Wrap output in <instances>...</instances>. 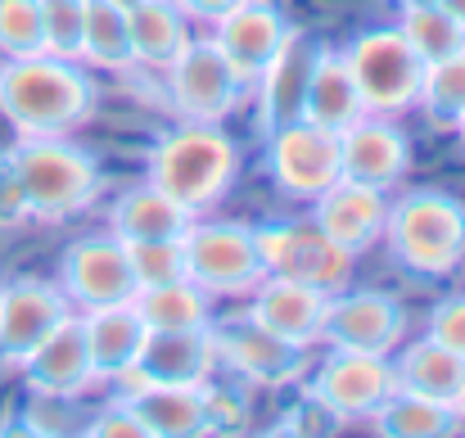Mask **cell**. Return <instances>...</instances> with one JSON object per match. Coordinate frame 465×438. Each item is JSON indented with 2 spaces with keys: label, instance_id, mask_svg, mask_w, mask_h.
<instances>
[{
  "label": "cell",
  "instance_id": "4",
  "mask_svg": "<svg viewBox=\"0 0 465 438\" xmlns=\"http://www.w3.org/2000/svg\"><path fill=\"white\" fill-rule=\"evenodd\" d=\"M393 263L420 281H448L465 263V208L448 190H407L389 199L384 235Z\"/></svg>",
  "mask_w": 465,
  "mask_h": 438
},
{
  "label": "cell",
  "instance_id": "39",
  "mask_svg": "<svg viewBox=\"0 0 465 438\" xmlns=\"http://www.w3.org/2000/svg\"><path fill=\"white\" fill-rule=\"evenodd\" d=\"M82 434H91V438H150L145 425H141V416H136L127 403H114V407L95 412V421H86Z\"/></svg>",
  "mask_w": 465,
  "mask_h": 438
},
{
  "label": "cell",
  "instance_id": "2",
  "mask_svg": "<svg viewBox=\"0 0 465 438\" xmlns=\"http://www.w3.org/2000/svg\"><path fill=\"white\" fill-rule=\"evenodd\" d=\"M240 176V149L222 123H181L145 154V181L185 204L194 217L217 208Z\"/></svg>",
  "mask_w": 465,
  "mask_h": 438
},
{
  "label": "cell",
  "instance_id": "40",
  "mask_svg": "<svg viewBox=\"0 0 465 438\" xmlns=\"http://www.w3.org/2000/svg\"><path fill=\"white\" fill-rule=\"evenodd\" d=\"M23 222H32V217H27V199H23V190H18V176H14L9 154H0V231L23 226Z\"/></svg>",
  "mask_w": 465,
  "mask_h": 438
},
{
  "label": "cell",
  "instance_id": "17",
  "mask_svg": "<svg viewBox=\"0 0 465 438\" xmlns=\"http://www.w3.org/2000/svg\"><path fill=\"white\" fill-rule=\"evenodd\" d=\"M68 298L54 281H9L0 285V366H23V357L68 316Z\"/></svg>",
  "mask_w": 465,
  "mask_h": 438
},
{
  "label": "cell",
  "instance_id": "38",
  "mask_svg": "<svg viewBox=\"0 0 465 438\" xmlns=\"http://www.w3.org/2000/svg\"><path fill=\"white\" fill-rule=\"evenodd\" d=\"M276 434H299V438H321V434H334V430H343L321 403H312L308 393H303V403L299 407H290L276 425H272Z\"/></svg>",
  "mask_w": 465,
  "mask_h": 438
},
{
  "label": "cell",
  "instance_id": "29",
  "mask_svg": "<svg viewBox=\"0 0 465 438\" xmlns=\"http://www.w3.org/2000/svg\"><path fill=\"white\" fill-rule=\"evenodd\" d=\"M136 312L145 321V330H199V325H213V298L190 285L185 276L181 281H167V285H145L136 290Z\"/></svg>",
  "mask_w": 465,
  "mask_h": 438
},
{
  "label": "cell",
  "instance_id": "21",
  "mask_svg": "<svg viewBox=\"0 0 465 438\" xmlns=\"http://www.w3.org/2000/svg\"><path fill=\"white\" fill-rule=\"evenodd\" d=\"M77 325H82V343H86V357L95 366V380H114L123 375L127 366H136L150 330L136 312V303H109V307H91V312H77Z\"/></svg>",
  "mask_w": 465,
  "mask_h": 438
},
{
  "label": "cell",
  "instance_id": "9",
  "mask_svg": "<svg viewBox=\"0 0 465 438\" xmlns=\"http://www.w3.org/2000/svg\"><path fill=\"white\" fill-rule=\"evenodd\" d=\"M59 294L68 298V307L91 312V307H109V303H127L136 298V272H132V254L127 244L104 231V235H82L64 249L59 258Z\"/></svg>",
  "mask_w": 465,
  "mask_h": 438
},
{
  "label": "cell",
  "instance_id": "44",
  "mask_svg": "<svg viewBox=\"0 0 465 438\" xmlns=\"http://www.w3.org/2000/svg\"><path fill=\"white\" fill-rule=\"evenodd\" d=\"M452 412H457V421H461V430H465V384H461V393H457V403H452Z\"/></svg>",
  "mask_w": 465,
  "mask_h": 438
},
{
  "label": "cell",
  "instance_id": "26",
  "mask_svg": "<svg viewBox=\"0 0 465 438\" xmlns=\"http://www.w3.org/2000/svg\"><path fill=\"white\" fill-rule=\"evenodd\" d=\"M127 32H132L136 64L158 68V73H167L172 59L190 45V18L172 0H132L127 5Z\"/></svg>",
  "mask_w": 465,
  "mask_h": 438
},
{
  "label": "cell",
  "instance_id": "36",
  "mask_svg": "<svg viewBox=\"0 0 465 438\" xmlns=\"http://www.w3.org/2000/svg\"><path fill=\"white\" fill-rule=\"evenodd\" d=\"M203 416H208V434H240L249 425V398L240 393V384H203Z\"/></svg>",
  "mask_w": 465,
  "mask_h": 438
},
{
  "label": "cell",
  "instance_id": "28",
  "mask_svg": "<svg viewBox=\"0 0 465 438\" xmlns=\"http://www.w3.org/2000/svg\"><path fill=\"white\" fill-rule=\"evenodd\" d=\"M371 430L384 438H448L461 430V421H457V412L448 403H434V398L393 389L371 412Z\"/></svg>",
  "mask_w": 465,
  "mask_h": 438
},
{
  "label": "cell",
  "instance_id": "35",
  "mask_svg": "<svg viewBox=\"0 0 465 438\" xmlns=\"http://www.w3.org/2000/svg\"><path fill=\"white\" fill-rule=\"evenodd\" d=\"M185 240V235H181ZM181 240H150V244H127L132 254V272H136V290L145 285H167L185 276V244Z\"/></svg>",
  "mask_w": 465,
  "mask_h": 438
},
{
  "label": "cell",
  "instance_id": "3",
  "mask_svg": "<svg viewBox=\"0 0 465 438\" xmlns=\"http://www.w3.org/2000/svg\"><path fill=\"white\" fill-rule=\"evenodd\" d=\"M5 154L14 163L32 222H68L86 213L104 190L100 158L73 145L68 136H18V145H9Z\"/></svg>",
  "mask_w": 465,
  "mask_h": 438
},
{
  "label": "cell",
  "instance_id": "27",
  "mask_svg": "<svg viewBox=\"0 0 465 438\" xmlns=\"http://www.w3.org/2000/svg\"><path fill=\"white\" fill-rule=\"evenodd\" d=\"M393 380L402 393H420V398H434V403H457L465 384V357L448 353L443 343H434L430 334L407 343L402 357L393 362Z\"/></svg>",
  "mask_w": 465,
  "mask_h": 438
},
{
  "label": "cell",
  "instance_id": "8",
  "mask_svg": "<svg viewBox=\"0 0 465 438\" xmlns=\"http://www.w3.org/2000/svg\"><path fill=\"white\" fill-rule=\"evenodd\" d=\"M244 95L249 86L231 73L213 36H190V45L167 68V105L181 123H226Z\"/></svg>",
  "mask_w": 465,
  "mask_h": 438
},
{
  "label": "cell",
  "instance_id": "37",
  "mask_svg": "<svg viewBox=\"0 0 465 438\" xmlns=\"http://www.w3.org/2000/svg\"><path fill=\"white\" fill-rule=\"evenodd\" d=\"M425 334L434 343H443L448 353L465 357V294H448V298L434 303V312L425 321Z\"/></svg>",
  "mask_w": 465,
  "mask_h": 438
},
{
  "label": "cell",
  "instance_id": "42",
  "mask_svg": "<svg viewBox=\"0 0 465 438\" xmlns=\"http://www.w3.org/2000/svg\"><path fill=\"white\" fill-rule=\"evenodd\" d=\"M172 5H176V9H181L190 23H203V27H213V23H217L226 9H235L240 0H172Z\"/></svg>",
  "mask_w": 465,
  "mask_h": 438
},
{
  "label": "cell",
  "instance_id": "46",
  "mask_svg": "<svg viewBox=\"0 0 465 438\" xmlns=\"http://www.w3.org/2000/svg\"><path fill=\"white\" fill-rule=\"evenodd\" d=\"M402 5H430V0H398V9H402Z\"/></svg>",
  "mask_w": 465,
  "mask_h": 438
},
{
  "label": "cell",
  "instance_id": "15",
  "mask_svg": "<svg viewBox=\"0 0 465 438\" xmlns=\"http://www.w3.org/2000/svg\"><path fill=\"white\" fill-rule=\"evenodd\" d=\"M384 217H389V190H375V185L352 181V176L330 181L312 199V222L352 258H361L366 249L380 244Z\"/></svg>",
  "mask_w": 465,
  "mask_h": 438
},
{
  "label": "cell",
  "instance_id": "13",
  "mask_svg": "<svg viewBox=\"0 0 465 438\" xmlns=\"http://www.w3.org/2000/svg\"><path fill=\"white\" fill-rule=\"evenodd\" d=\"M213 348H217V371H231L253 389H285L308 375V348L267 334L249 316L213 325Z\"/></svg>",
  "mask_w": 465,
  "mask_h": 438
},
{
  "label": "cell",
  "instance_id": "5",
  "mask_svg": "<svg viewBox=\"0 0 465 438\" xmlns=\"http://www.w3.org/2000/svg\"><path fill=\"white\" fill-rule=\"evenodd\" d=\"M339 55H343L348 73H352V86H357L366 114L398 118V114L416 109L425 59L411 50L402 27H366Z\"/></svg>",
  "mask_w": 465,
  "mask_h": 438
},
{
  "label": "cell",
  "instance_id": "34",
  "mask_svg": "<svg viewBox=\"0 0 465 438\" xmlns=\"http://www.w3.org/2000/svg\"><path fill=\"white\" fill-rule=\"evenodd\" d=\"M0 55L5 59L45 55V32H41L36 0H0Z\"/></svg>",
  "mask_w": 465,
  "mask_h": 438
},
{
  "label": "cell",
  "instance_id": "32",
  "mask_svg": "<svg viewBox=\"0 0 465 438\" xmlns=\"http://www.w3.org/2000/svg\"><path fill=\"white\" fill-rule=\"evenodd\" d=\"M420 114L430 118V127L439 132H452L465 114V50L439 59V64H425V77H420V95H416Z\"/></svg>",
  "mask_w": 465,
  "mask_h": 438
},
{
  "label": "cell",
  "instance_id": "33",
  "mask_svg": "<svg viewBox=\"0 0 465 438\" xmlns=\"http://www.w3.org/2000/svg\"><path fill=\"white\" fill-rule=\"evenodd\" d=\"M86 5H91V0H36V9H41V32H45V55L82 59Z\"/></svg>",
  "mask_w": 465,
  "mask_h": 438
},
{
  "label": "cell",
  "instance_id": "12",
  "mask_svg": "<svg viewBox=\"0 0 465 438\" xmlns=\"http://www.w3.org/2000/svg\"><path fill=\"white\" fill-rule=\"evenodd\" d=\"M267 176L285 199L312 204L330 181H339V136L308 118L267 132Z\"/></svg>",
  "mask_w": 465,
  "mask_h": 438
},
{
  "label": "cell",
  "instance_id": "25",
  "mask_svg": "<svg viewBox=\"0 0 465 438\" xmlns=\"http://www.w3.org/2000/svg\"><path fill=\"white\" fill-rule=\"evenodd\" d=\"M194 226V213L185 204H176L172 194H163L158 185H136L127 190L114 213H109V231L123 244H150V240H181Z\"/></svg>",
  "mask_w": 465,
  "mask_h": 438
},
{
  "label": "cell",
  "instance_id": "7",
  "mask_svg": "<svg viewBox=\"0 0 465 438\" xmlns=\"http://www.w3.org/2000/svg\"><path fill=\"white\" fill-rule=\"evenodd\" d=\"M258 240V258L267 276H285V281H303L316 290L334 294L348 285L352 276V254H343L312 217H272L253 226Z\"/></svg>",
  "mask_w": 465,
  "mask_h": 438
},
{
  "label": "cell",
  "instance_id": "10",
  "mask_svg": "<svg viewBox=\"0 0 465 438\" xmlns=\"http://www.w3.org/2000/svg\"><path fill=\"white\" fill-rule=\"evenodd\" d=\"M398 389L393 380V362L375 357V353H348V348H330V357L308 375L312 403H321L339 425L348 421H371V412Z\"/></svg>",
  "mask_w": 465,
  "mask_h": 438
},
{
  "label": "cell",
  "instance_id": "31",
  "mask_svg": "<svg viewBox=\"0 0 465 438\" xmlns=\"http://www.w3.org/2000/svg\"><path fill=\"white\" fill-rule=\"evenodd\" d=\"M398 14H402V18H398L402 36L411 41V50H416L425 64H439V59L465 50V23H457L439 0H430V5H402Z\"/></svg>",
  "mask_w": 465,
  "mask_h": 438
},
{
  "label": "cell",
  "instance_id": "18",
  "mask_svg": "<svg viewBox=\"0 0 465 438\" xmlns=\"http://www.w3.org/2000/svg\"><path fill=\"white\" fill-rule=\"evenodd\" d=\"M407 172H411V136L393 118L366 114L339 136V176L366 181L375 190H398Z\"/></svg>",
  "mask_w": 465,
  "mask_h": 438
},
{
  "label": "cell",
  "instance_id": "24",
  "mask_svg": "<svg viewBox=\"0 0 465 438\" xmlns=\"http://www.w3.org/2000/svg\"><path fill=\"white\" fill-rule=\"evenodd\" d=\"M299 118H308V123L334 132V136H343L357 118H366V105H361V95L352 86V73H348V64H343V55L334 45H316Z\"/></svg>",
  "mask_w": 465,
  "mask_h": 438
},
{
  "label": "cell",
  "instance_id": "30",
  "mask_svg": "<svg viewBox=\"0 0 465 438\" xmlns=\"http://www.w3.org/2000/svg\"><path fill=\"white\" fill-rule=\"evenodd\" d=\"M82 64L104 68V73H127V68H136V50H132L127 9H123V5H114V0H91V5H86Z\"/></svg>",
  "mask_w": 465,
  "mask_h": 438
},
{
  "label": "cell",
  "instance_id": "14",
  "mask_svg": "<svg viewBox=\"0 0 465 438\" xmlns=\"http://www.w3.org/2000/svg\"><path fill=\"white\" fill-rule=\"evenodd\" d=\"M407 334V307L384 290H334L325 303L321 343L348 348V353H375L389 357Z\"/></svg>",
  "mask_w": 465,
  "mask_h": 438
},
{
  "label": "cell",
  "instance_id": "11",
  "mask_svg": "<svg viewBox=\"0 0 465 438\" xmlns=\"http://www.w3.org/2000/svg\"><path fill=\"white\" fill-rule=\"evenodd\" d=\"M299 27L285 18V9L281 5H272V0H240L235 9H226L217 23H213V45L222 50V59L231 64V73L249 86V95H253V86H258V77L272 68V59L290 45V36H294Z\"/></svg>",
  "mask_w": 465,
  "mask_h": 438
},
{
  "label": "cell",
  "instance_id": "20",
  "mask_svg": "<svg viewBox=\"0 0 465 438\" xmlns=\"http://www.w3.org/2000/svg\"><path fill=\"white\" fill-rule=\"evenodd\" d=\"M325 303L330 294L303 285V281H285V276H262L253 294H249V321L262 325L267 334L294 343V348H312L321 343V321H325Z\"/></svg>",
  "mask_w": 465,
  "mask_h": 438
},
{
  "label": "cell",
  "instance_id": "16",
  "mask_svg": "<svg viewBox=\"0 0 465 438\" xmlns=\"http://www.w3.org/2000/svg\"><path fill=\"white\" fill-rule=\"evenodd\" d=\"M23 384L32 398H59V403H77L82 393L95 389V366L86 357L82 343V325L77 312H68L27 357H23Z\"/></svg>",
  "mask_w": 465,
  "mask_h": 438
},
{
  "label": "cell",
  "instance_id": "43",
  "mask_svg": "<svg viewBox=\"0 0 465 438\" xmlns=\"http://www.w3.org/2000/svg\"><path fill=\"white\" fill-rule=\"evenodd\" d=\"M439 5H443V9H448L457 23H465V0H439Z\"/></svg>",
  "mask_w": 465,
  "mask_h": 438
},
{
  "label": "cell",
  "instance_id": "19",
  "mask_svg": "<svg viewBox=\"0 0 465 438\" xmlns=\"http://www.w3.org/2000/svg\"><path fill=\"white\" fill-rule=\"evenodd\" d=\"M118 384V403H127L150 438H199L208 434V416H203V384H154L141 375V366H127L123 375H114Z\"/></svg>",
  "mask_w": 465,
  "mask_h": 438
},
{
  "label": "cell",
  "instance_id": "6",
  "mask_svg": "<svg viewBox=\"0 0 465 438\" xmlns=\"http://www.w3.org/2000/svg\"><path fill=\"white\" fill-rule=\"evenodd\" d=\"M185 281L208 298H249L267 276L249 222H199L185 231Z\"/></svg>",
  "mask_w": 465,
  "mask_h": 438
},
{
  "label": "cell",
  "instance_id": "1",
  "mask_svg": "<svg viewBox=\"0 0 465 438\" xmlns=\"http://www.w3.org/2000/svg\"><path fill=\"white\" fill-rule=\"evenodd\" d=\"M95 114V82L82 59L27 55L0 64V118L14 136H68Z\"/></svg>",
  "mask_w": 465,
  "mask_h": 438
},
{
  "label": "cell",
  "instance_id": "45",
  "mask_svg": "<svg viewBox=\"0 0 465 438\" xmlns=\"http://www.w3.org/2000/svg\"><path fill=\"white\" fill-rule=\"evenodd\" d=\"M452 132H457V136H461V145H465V114H461V123H457V127H452Z\"/></svg>",
  "mask_w": 465,
  "mask_h": 438
},
{
  "label": "cell",
  "instance_id": "22",
  "mask_svg": "<svg viewBox=\"0 0 465 438\" xmlns=\"http://www.w3.org/2000/svg\"><path fill=\"white\" fill-rule=\"evenodd\" d=\"M141 375L154 384H208L217 375V348H213V325L199 330H158L145 339L136 357Z\"/></svg>",
  "mask_w": 465,
  "mask_h": 438
},
{
  "label": "cell",
  "instance_id": "23",
  "mask_svg": "<svg viewBox=\"0 0 465 438\" xmlns=\"http://www.w3.org/2000/svg\"><path fill=\"white\" fill-rule=\"evenodd\" d=\"M312 59H316V45H312L303 32H294L290 45L258 77L253 95H258V127L262 132H276V127H285V123H294L303 114V91H308V77H312Z\"/></svg>",
  "mask_w": 465,
  "mask_h": 438
},
{
  "label": "cell",
  "instance_id": "41",
  "mask_svg": "<svg viewBox=\"0 0 465 438\" xmlns=\"http://www.w3.org/2000/svg\"><path fill=\"white\" fill-rule=\"evenodd\" d=\"M64 416H68V412H64L59 398H36V403L23 412V430H27V434H73L77 425L64 421Z\"/></svg>",
  "mask_w": 465,
  "mask_h": 438
}]
</instances>
